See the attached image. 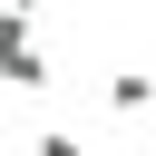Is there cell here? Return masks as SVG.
<instances>
[{"mask_svg":"<svg viewBox=\"0 0 156 156\" xmlns=\"http://www.w3.org/2000/svg\"><path fill=\"white\" fill-rule=\"evenodd\" d=\"M107 107H117V117H146V107H156V78H146V68H117V78H107Z\"/></svg>","mask_w":156,"mask_h":156,"instance_id":"obj_2","label":"cell"},{"mask_svg":"<svg viewBox=\"0 0 156 156\" xmlns=\"http://www.w3.org/2000/svg\"><path fill=\"white\" fill-rule=\"evenodd\" d=\"M0 88H49V49H39V20L0 10Z\"/></svg>","mask_w":156,"mask_h":156,"instance_id":"obj_1","label":"cell"},{"mask_svg":"<svg viewBox=\"0 0 156 156\" xmlns=\"http://www.w3.org/2000/svg\"><path fill=\"white\" fill-rule=\"evenodd\" d=\"M0 10H10V0H0Z\"/></svg>","mask_w":156,"mask_h":156,"instance_id":"obj_4","label":"cell"},{"mask_svg":"<svg viewBox=\"0 0 156 156\" xmlns=\"http://www.w3.org/2000/svg\"><path fill=\"white\" fill-rule=\"evenodd\" d=\"M29 156H88V146H78L68 127H39V146H29Z\"/></svg>","mask_w":156,"mask_h":156,"instance_id":"obj_3","label":"cell"}]
</instances>
